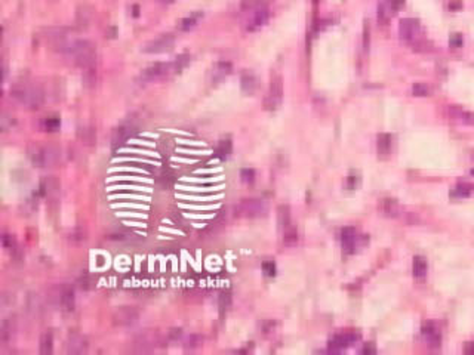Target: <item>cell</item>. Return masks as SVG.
Here are the masks:
<instances>
[{
  "label": "cell",
  "mask_w": 474,
  "mask_h": 355,
  "mask_svg": "<svg viewBox=\"0 0 474 355\" xmlns=\"http://www.w3.org/2000/svg\"><path fill=\"white\" fill-rule=\"evenodd\" d=\"M27 305H28V311L33 313L34 315H37L43 310V300L39 294H30V297L27 300Z\"/></svg>",
  "instance_id": "cell-32"
},
{
  "label": "cell",
  "mask_w": 474,
  "mask_h": 355,
  "mask_svg": "<svg viewBox=\"0 0 474 355\" xmlns=\"http://www.w3.org/2000/svg\"><path fill=\"white\" fill-rule=\"evenodd\" d=\"M109 240L116 241V243H123V244H139L144 241V237L134 232V231H126V230H120V231H113L107 235Z\"/></svg>",
  "instance_id": "cell-11"
},
{
  "label": "cell",
  "mask_w": 474,
  "mask_h": 355,
  "mask_svg": "<svg viewBox=\"0 0 474 355\" xmlns=\"http://www.w3.org/2000/svg\"><path fill=\"white\" fill-rule=\"evenodd\" d=\"M15 123H17L15 117L12 114L6 113V111L2 114V117H0V126H2V130L3 132H9L15 126Z\"/></svg>",
  "instance_id": "cell-37"
},
{
  "label": "cell",
  "mask_w": 474,
  "mask_h": 355,
  "mask_svg": "<svg viewBox=\"0 0 474 355\" xmlns=\"http://www.w3.org/2000/svg\"><path fill=\"white\" fill-rule=\"evenodd\" d=\"M277 221H279V225L282 230H285L291 225V212H289L288 206H280L277 209Z\"/></svg>",
  "instance_id": "cell-33"
},
{
  "label": "cell",
  "mask_w": 474,
  "mask_h": 355,
  "mask_svg": "<svg viewBox=\"0 0 474 355\" xmlns=\"http://www.w3.org/2000/svg\"><path fill=\"white\" fill-rule=\"evenodd\" d=\"M68 238H70V241H73V243H82V241H85V240H86V231H85L82 227H76V228L70 232Z\"/></svg>",
  "instance_id": "cell-42"
},
{
  "label": "cell",
  "mask_w": 474,
  "mask_h": 355,
  "mask_svg": "<svg viewBox=\"0 0 474 355\" xmlns=\"http://www.w3.org/2000/svg\"><path fill=\"white\" fill-rule=\"evenodd\" d=\"M162 2H163V3H172L174 0H162Z\"/></svg>",
  "instance_id": "cell-59"
},
{
  "label": "cell",
  "mask_w": 474,
  "mask_h": 355,
  "mask_svg": "<svg viewBox=\"0 0 474 355\" xmlns=\"http://www.w3.org/2000/svg\"><path fill=\"white\" fill-rule=\"evenodd\" d=\"M266 6V0H242L240 8L245 12H255L259 8Z\"/></svg>",
  "instance_id": "cell-35"
},
{
  "label": "cell",
  "mask_w": 474,
  "mask_h": 355,
  "mask_svg": "<svg viewBox=\"0 0 474 355\" xmlns=\"http://www.w3.org/2000/svg\"><path fill=\"white\" fill-rule=\"evenodd\" d=\"M88 339L85 336L80 334H73L67 339L66 342V352L70 355H77V354H83L88 351Z\"/></svg>",
  "instance_id": "cell-13"
},
{
  "label": "cell",
  "mask_w": 474,
  "mask_h": 355,
  "mask_svg": "<svg viewBox=\"0 0 474 355\" xmlns=\"http://www.w3.org/2000/svg\"><path fill=\"white\" fill-rule=\"evenodd\" d=\"M262 272H264V275H267V277H274L276 275V265H274V262L266 261L264 264H262Z\"/></svg>",
  "instance_id": "cell-46"
},
{
  "label": "cell",
  "mask_w": 474,
  "mask_h": 355,
  "mask_svg": "<svg viewBox=\"0 0 474 355\" xmlns=\"http://www.w3.org/2000/svg\"><path fill=\"white\" fill-rule=\"evenodd\" d=\"M230 73H231V64H230V63H226V61L218 63V64L215 65L214 71H212V80H214V82H220V80H223L224 77H227Z\"/></svg>",
  "instance_id": "cell-26"
},
{
  "label": "cell",
  "mask_w": 474,
  "mask_h": 355,
  "mask_svg": "<svg viewBox=\"0 0 474 355\" xmlns=\"http://www.w3.org/2000/svg\"><path fill=\"white\" fill-rule=\"evenodd\" d=\"M28 157L37 167H47L61 159V149L55 145H33L28 149Z\"/></svg>",
  "instance_id": "cell-3"
},
{
  "label": "cell",
  "mask_w": 474,
  "mask_h": 355,
  "mask_svg": "<svg viewBox=\"0 0 474 355\" xmlns=\"http://www.w3.org/2000/svg\"><path fill=\"white\" fill-rule=\"evenodd\" d=\"M203 343V337L200 334H191L185 340V348L187 349H196Z\"/></svg>",
  "instance_id": "cell-43"
},
{
  "label": "cell",
  "mask_w": 474,
  "mask_h": 355,
  "mask_svg": "<svg viewBox=\"0 0 474 355\" xmlns=\"http://www.w3.org/2000/svg\"><path fill=\"white\" fill-rule=\"evenodd\" d=\"M95 82H96V71H95V67L93 68H88L83 71V83L85 86L88 87H93L95 86Z\"/></svg>",
  "instance_id": "cell-40"
},
{
  "label": "cell",
  "mask_w": 474,
  "mask_h": 355,
  "mask_svg": "<svg viewBox=\"0 0 474 355\" xmlns=\"http://www.w3.org/2000/svg\"><path fill=\"white\" fill-rule=\"evenodd\" d=\"M253 178H255V172L252 169H243L242 170V179L245 182H252Z\"/></svg>",
  "instance_id": "cell-52"
},
{
  "label": "cell",
  "mask_w": 474,
  "mask_h": 355,
  "mask_svg": "<svg viewBox=\"0 0 474 355\" xmlns=\"http://www.w3.org/2000/svg\"><path fill=\"white\" fill-rule=\"evenodd\" d=\"M233 151V142L230 139H224L221 141L217 148H215V156L220 159H227Z\"/></svg>",
  "instance_id": "cell-31"
},
{
  "label": "cell",
  "mask_w": 474,
  "mask_h": 355,
  "mask_svg": "<svg viewBox=\"0 0 474 355\" xmlns=\"http://www.w3.org/2000/svg\"><path fill=\"white\" fill-rule=\"evenodd\" d=\"M171 74V67L166 63H157L154 65H150L139 74V80L144 83L153 82V80H159L165 76Z\"/></svg>",
  "instance_id": "cell-7"
},
{
  "label": "cell",
  "mask_w": 474,
  "mask_h": 355,
  "mask_svg": "<svg viewBox=\"0 0 474 355\" xmlns=\"http://www.w3.org/2000/svg\"><path fill=\"white\" fill-rule=\"evenodd\" d=\"M380 210L383 212V215L388 216V218H397L400 215V208L397 205V201L393 198H384L380 203Z\"/></svg>",
  "instance_id": "cell-18"
},
{
  "label": "cell",
  "mask_w": 474,
  "mask_h": 355,
  "mask_svg": "<svg viewBox=\"0 0 474 355\" xmlns=\"http://www.w3.org/2000/svg\"><path fill=\"white\" fill-rule=\"evenodd\" d=\"M15 332V321L14 318H8L2 323V327H0V340L2 343H6L12 339Z\"/></svg>",
  "instance_id": "cell-23"
},
{
  "label": "cell",
  "mask_w": 474,
  "mask_h": 355,
  "mask_svg": "<svg viewBox=\"0 0 474 355\" xmlns=\"http://www.w3.org/2000/svg\"><path fill=\"white\" fill-rule=\"evenodd\" d=\"M43 129L47 130V132H55L60 126H61V120L60 117H55V116H52V117H46L42 123Z\"/></svg>",
  "instance_id": "cell-38"
},
{
  "label": "cell",
  "mask_w": 474,
  "mask_h": 355,
  "mask_svg": "<svg viewBox=\"0 0 474 355\" xmlns=\"http://www.w3.org/2000/svg\"><path fill=\"white\" fill-rule=\"evenodd\" d=\"M11 96L30 110H39L45 104V92L33 84H15L11 89Z\"/></svg>",
  "instance_id": "cell-2"
},
{
  "label": "cell",
  "mask_w": 474,
  "mask_h": 355,
  "mask_svg": "<svg viewBox=\"0 0 474 355\" xmlns=\"http://www.w3.org/2000/svg\"><path fill=\"white\" fill-rule=\"evenodd\" d=\"M93 17V9L89 6H80L76 12V24L80 28H86L89 22L92 21Z\"/></svg>",
  "instance_id": "cell-19"
},
{
  "label": "cell",
  "mask_w": 474,
  "mask_h": 355,
  "mask_svg": "<svg viewBox=\"0 0 474 355\" xmlns=\"http://www.w3.org/2000/svg\"><path fill=\"white\" fill-rule=\"evenodd\" d=\"M377 146H378V153H380V156H388L390 149H391V136H390V135H387V133H381V135H378Z\"/></svg>",
  "instance_id": "cell-29"
},
{
  "label": "cell",
  "mask_w": 474,
  "mask_h": 355,
  "mask_svg": "<svg viewBox=\"0 0 474 355\" xmlns=\"http://www.w3.org/2000/svg\"><path fill=\"white\" fill-rule=\"evenodd\" d=\"M369 44H371V27H369V22H364V30H363V47L367 50L369 49Z\"/></svg>",
  "instance_id": "cell-47"
},
{
  "label": "cell",
  "mask_w": 474,
  "mask_h": 355,
  "mask_svg": "<svg viewBox=\"0 0 474 355\" xmlns=\"http://www.w3.org/2000/svg\"><path fill=\"white\" fill-rule=\"evenodd\" d=\"M77 138L85 145H93L96 142V130L92 126H82L77 130Z\"/></svg>",
  "instance_id": "cell-20"
},
{
  "label": "cell",
  "mask_w": 474,
  "mask_h": 355,
  "mask_svg": "<svg viewBox=\"0 0 474 355\" xmlns=\"http://www.w3.org/2000/svg\"><path fill=\"white\" fill-rule=\"evenodd\" d=\"M190 60H191V57H190L188 54H182V55L177 57V58L169 64V67H171V74L181 73V71H182V70L190 64Z\"/></svg>",
  "instance_id": "cell-25"
},
{
  "label": "cell",
  "mask_w": 474,
  "mask_h": 355,
  "mask_svg": "<svg viewBox=\"0 0 474 355\" xmlns=\"http://www.w3.org/2000/svg\"><path fill=\"white\" fill-rule=\"evenodd\" d=\"M174 43H175V37L172 34H162L160 37H157V39L151 40L150 43H147L144 47V52L145 54H162V52H166V50L172 49Z\"/></svg>",
  "instance_id": "cell-6"
},
{
  "label": "cell",
  "mask_w": 474,
  "mask_h": 355,
  "mask_svg": "<svg viewBox=\"0 0 474 355\" xmlns=\"http://www.w3.org/2000/svg\"><path fill=\"white\" fill-rule=\"evenodd\" d=\"M54 348V337L50 333H45L40 337V354H50Z\"/></svg>",
  "instance_id": "cell-36"
},
{
  "label": "cell",
  "mask_w": 474,
  "mask_h": 355,
  "mask_svg": "<svg viewBox=\"0 0 474 355\" xmlns=\"http://www.w3.org/2000/svg\"><path fill=\"white\" fill-rule=\"evenodd\" d=\"M2 241H3V247H5V249H14V240H12V237H11V235L3 234Z\"/></svg>",
  "instance_id": "cell-53"
},
{
  "label": "cell",
  "mask_w": 474,
  "mask_h": 355,
  "mask_svg": "<svg viewBox=\"0 0 474 355\" xmlns=\"http://www.w3.org/2000/svg\"><path fill=\"white\" fill-rule=\"evenodd\" d=\"M269 18H270V11H269V8L267 6H264V8H259V9H256L255 12H252V18L249 20V22H248V30L249 31H255V30H258V28H261L262 25H264L267 21H269Z\"/></svg>",
  "instance_id": "cell-15"
},
{
  "label": "cell",
  "mask_w": 474,
  "mask_h": 355,
  "mask_svg": "<svg viewBox=\"0 0 474 355\" xmlns=\"http://www.w3.org/2000/svg\"><path fill=\"white\" fill-rule=\"evenodd\" d=\"M60 307L66 313H70L74 308V290L68 284L60 287Z\"/></svg>",
  "instance_id": "cell-14"
},
{
  "label": "cell",
  "mask_w": 474,
  "mask_h": 355,
  "mask_svg": "<svg viewBox=\"0 0 474 355\" xmlns=\"http://www.w3.org/2000/svg\"><path fill=\"white\" fill-rule=\"evenodd\" d=\"M421 332H423V334L429 339L430 336H433V334H436L437 333V330H436V326L433 324V323H426L424 326H423V329H421Z\"/></svg>",
  "instance_id": "cell-49"
},
{
  "label": "cell",
  "mask_w": 474,
  "mask_h": 355,
  "mask_svg": "<svg viewBox=\"0 0 474 355\" xmlns=\"http://www.w3.org/2000/svg\"><path fill=\"white\" fill-rule=\"evenodd\" d=\"M341 241H342V247L347 251H351L356 247V241H357L354 230L353 228H344L342 232H341Z\"/></svg>",
  "instance_id": "cell-24"
},
{
  "label": "cell",
  "mask_w": 474,
  "mask_h": 355,
  "mask_svg": "<svg viewBox=\"0 0 474 355\" xmlns=\"http://www.w3.org/2000/svg\"><path fill=\"white\" fill-rule=\"evenodd\" d=\"M462 8V0H451L449 2V9L451 11H458Z\"/></svg>",
  "instance_id": "cell-56"
},
{
  "label": "cell",
  "mask_w": 474,
  "mask_h": 355,
  "mask_svg": "<svg viewBox=\"0 0 474 355\" xmlns=\"http://www.w3.org/2000/svg\"><path fill=\"white\" fill-rule=\"evenodd\" d=\"M230 305H231V296L228 293L221 294V297H220V311L221 313L227 311L230 308Z\"/></svg>",
  "instance_id": "cell-48"
},
{
  "label": "cell",
  "mask_w": 474,
  "mask_h": 355,
  "mask_svg": "<svg viewBox=\"0 0 474 355\" xmlns=\"http://www.w3.org/2000/svg\"><path fill=\"white\" fill-rule=\"evenodd\" d=\"M388 5L391 6L393 11H397L405 5V0H388Z\"/></svg>",
  "instance_id": "cell-55"
},
{
  "label": "cell",
  "mask_w": 474,
  "mask_h": 355,
  "mask_svg": "<svg viewBox=\"0 0 474 355\" xmlns=\"http://www.w3.org/2000/svg\"><path fill=\"white\" fill-rule=\"evenodd\" d=\"M39 195L57 198L60 195V182L55 176H46L42 179L39 187Z\"/></svg>",
  "instance_id": "cell-12"
},
{
  "label": "cell",
  "mask_w": 474,
  "mask_h": 355,
  "mask_svg": "<svg viewBox=\"0 0 474 355\" xmlns=\"http://www.w3.org/2000/svg\"><path fill=\"white\" fill-rule=\"evenodd\" d=\"M45 39H46V42H49L52 46H54V49H57L61 43L68 40L67 39V30L63 28V27H52V28L46 30Z\"/></svg>",
  "instance_id": "cell-17"
},
{
  "label": "cell",
  "mask_w": 474,
  "mask_h": 355,
  "mask_svg": "<svg viewBox=\"0 0 474 355\" xmlns=\"http://www.w3.org/2000/svg\"><path fill=\"white\" fill-rule=\"evenodd\" d=\"M390 11H393L391 9V6H385L384 3H381L380 5V8H378V21L381 22V24H387L388 21H390V17H391V12Z\"/></svg>",
  "instance_id": "cell-41"
},
{
  "label": "cell",
  "mask_w": 474,
  "mask_h": 355,
  "mask_svg": "<svg viewBox=\"0 0 474 355\" xmlns=\"http://www.w3.org/2000/svg\"><path fill=\"white\" fill-rule=\"evenodd\" d=\"M462 114H464V110H462L461 107H458V105H449V107H448V116H449L451 119H453V120H461Z\"/></svg>",
  "instance_id": "cell-45"
},
{
  "label": "cell",
  "mask_w": 474,
  "mask_h": 355,
  "mask_svg": "<svg viewBox=\"0 0 474 355\" xmlns=\"http://www.w3.org/2000/svg\"><path fill=\"white\" fill-rule=\"evenodd\" d=\"M202 17H203V14H202V12H193L191 15H188V17H185V18H182V20L180 21L178 28H180L181 31H187V30L193 28V27L199 22V20H200Z\"/></svg>",
  "instance_id": "cell-27"
},
{
  "label": "cell",
  "mask_w": 474,
  "mask_h": 355,
  "mask_svg": "<svg viewBox=\"0 0 474 355\" xmlns=\"http://www.w3.org/2000/svg\"><path fill=\"white\" fill-rule=\"evenodd\" d=\"M360 339V336L357 333H345V334H338L335 336L331 342H329V349L331 351H341L347 346H350L351 343L357 342Z\"/></svg>",
  "instance_id": "cell-16"
},
{
  "label": "cell",
  "mask_w": 474,
  "mask_h": 355,
  "mask_svg": "<svg viewBox=\"0 0 474 355\" xmlns=\"http://www.w3.org/2000/svg\"><path fill=\"white\" fill-rule=\"evenodd\" d=\"M57 52L63 54L67 58H71L76 65L82 70L93 68L96 63V49L88 40H66L57 49Z\"/></svg>",
  "instance_id": "cell-1"
},
{
  "label": "cell",
  "mask_w": 474,
  "mask_h": 355,
  "mask_svg": "<svg viewBox=\"0 0 474 355\" xmlns=\"http://www.w3.org/2000/svg\"><path fill=\"white\" fill-rule=\"evenodd\" d=\"M175 179H177V176L171 169H163V170H160L159 173L156 175L157 184H159L160 187H163V188H171L175 184Z\"/></svg>",
  "instance_id": "cell-22"
},
{
  "label": "cell",
  "mask_w": 474,
  "mask_h": 355,
  "mask_svg": "<svg viewBox=\"0 0 474 355\" xmlns=\"http://www.w3.org/2000/svg\"><path fill=\"white\" fill-rule=\"evenodd\" d=\"M418 33H419V22L416 20L405 18V20L400 21V24H399V34H400L402 39L409 40V42H415Z\"/></svg>",
  "instance_id": "cell-10"
},
{
  "label": "cell",
  "mask_w": 474,
  "mask_h": 355,
  "mask_svg": "<svg viewBox=\"0 0 474 355\" xmlns=\"http://www.w3.org/2000/svg\"><path fill=\"white\" fill-rule=\"evenodd\" d=\"M464 354H467V355H474V342H467L465 345H464Z\"/></svg>",
  "instance_id": "cell-57"
},
{
  "label": "cell",
  "mask_w": 474,
  "mask_h": 355,
  "mask_svg": "<svg viewBox=\"0 0 474 355\" xmlns=\"http://www.w3.org/2000/svg\"><path fill=\"white\" fill-rule=\"evenodd\" d=\"M181 336H182V330L181 329H171L168 332V339L171 342H177L178 339H181Z\"/></svg>",
  "instance_id": "cell-50"
},
{
  "label": "cell",
  "mask_w": 474,
  "mask_h": 355,
  "mask_svg": "<svg viewBox=\"0 0 474 355\" xmlns=\"http://www.w3.org/2000/svg\"><path fill=\"white\" fill-rule=\"evenodd\" d=\"M412 92H413L415 96H427L429 92H430V89L424 83H415L413 87H412Z\"/></svg>",
  "instance_id": "cell-44"
},
{
  "label": "cell",
  "mask_w": 474,
  "mask_h": 355,
  "mask_svg": "<svg viewBox=\"0 0 474 355\" xmlns=\"http://www.w3.org/2000/svg\"><path fill=\"white\" fill-rule=\"evenodd\" d=\"M283 232H285V237H283L285 244L291 246V244H295V243H296V240H298V234H296V230H295L292 225H289L288 228H285V230H283Z\"/></svg>",
  "instance_id": "cell-39"
},
{
  "label": "cell",
  "mask_w": 474,
  "mask_h": 355,
  "mask_svg": "<svg viewBox=\"0 0 474 355\" xmlns=\"http://www.w3.org/2000/svg\"><path fill=\"white\" fill-rule=\"evenodd\" d=\"M451 47H461L462 46V36L461 34H452L449 40Z\"/></svg>",
  "instance_id": "cell-51"
},
{
  "label": "cell",
  "mask_w": 474,
  "mask_h": 355,
  "mask_svg": "<svg viewBox=\"0 0 474 355\" xmlns=\"http://www.w3.org/2000/svg\"><path fill=\"white\" fill-rule=\"evenodd\" d=\"M412 271H413V275L416 278H423L427 274V261L423 256H415Z\"/></svg>",
  "instance_id": "cell-28"
},
{
  "label": "cell",
  "mask_w": 474,
  "mask_h": 355,
  "mask_svg": "<svg viewBox=\"0 0 474 355\" xmlns=\"http://www.w3.org/2000/svg\"><path fill=\"white\" fill-rule=\"evenodd\" d=\"M266 212V203L258 198H245L236 206V215L243 218H261Z\"/></svg>",
  "instance_id": "cell-4"
},
{
  "label": "cell",
  "mask_w": 474,
  "mask_h": 355,
  "mask_svg": "<svg viewBox=\"0 0 474 355\" xmlns=\"http://www.w3.org/2000/svg\"><path fill=\"white\" fill-rule=\"evenodd\" d=\"M473 189H474V185H473V184L461 182V184H458V185L452 189L451 195H452V197H467V195H470V194L473 192Z\"/></svg>",
  "instance_id": "cell-34"
},
{
  "label": "cell",
  "mask_w": 474,
  "mask_h": 355,
  "mask_svg": "<svg viewBox=\"0 0 474 355\" xmlns=\"http://www.w3.org/2000/svg\"><path fill=\"white\" fill-rule=\"evenodd\" d=\"M139 318V314L135 308L132 307H122L119 308L114 315H113V321L116 326L119 327H129V326H134Z\"/></svg>",
  "instance_id": "cell-8"
},
{
  "label": "cell",
  "mask_w": 474,
  "mask_h": 355,
  "mask_svg": "<svg viewBox=\"0 0 474 355\" xmlns=\"http://www.w3.org/2000/svg\"><path fill=\"white\" fill-rule=\"evenodd\" d=\"M240 86L245 93L252 95L258 89V79L252 73H245L240 79Z\"/></svg>",
  "instance_id": "cell-21"
},
{
  "label": "cell",
  "mask_w": 474,
  "mask_h": 355,
  "mask_svg": "<svg viewBox=\"0 0 474 355\" xmlns=\"http://www.w3.org/2000/svg\"><path fill=\"white\" fill-rule=\"evenodd\" d=\"M282 98H283V82H282L280 76H274L271 79L270 92L264 98V108L269 111L277 110L282 103Z\"/></svg>",
  "instance_id": "cell-5"
},
{
  "label": "cell",
  "mask_w": 474,
  "mask_h": 355,
  "mask_svg": "<svg viewBox=\"0 0 474 355\" xmlns=\"http://www.w3.org/2000/svg\"><path fill=\"white\" fill-rule=\"evenodd\" d=\"M76 286L83 290V292H88V290H92L95 287V278L89 274V272H83L77 280H76Z\"/></svg>",
  "instance_id": "cell-30"
},
{
  "label": "cell",
  "mask_w": 474,
  "mask_h": 355,
  "mask_svg": "<svg viewBox=\"0 0 474 355\" xmlns=\"http://www.w3.org/2000/svg\"><path fill=\"white\" fill-rule=\"evenodd\" d=\"M347 185H348V188H351V189H353V188L356 187V178H354V176H350V178H348V184H347Z\"/></svg>",
  "instance_id": "cell-58"
},
{
  "label": "cell",
  "mask_w": 474,
  "mask_h": 355,
  "mask_svg": "<svg viewBox=\"0 0 474 355\" xmlns=\"http://www.w3.org/2000/svg\"><path fill=\"white\" fill-rule=\"evenodd\" d=\"M136 132V126L134 125V123H131V122H128V123H123V125H120L116 130H114V133H113V136H112V145L113 146H120V145H123L134 133Z\"/></svg>",
  "instance_id": "cell-9"
},
{
  "label": "cell",
  "mask_w": 474,
  "mask_h": 355,
  "mask_svg": "<svg viewBox=\"0 0 474 355\" xmlns=\"http://www.w3.org/2000/svg\"><path fill=\"white\" fill-rule=\"evenodd\" d=\"M471 175H474V169H473V170H471Z\"/></svg>",
  "instance_id": "cell-60"
},
{
  "label": "cell",
  "mask_w": 474,
  "mask_h": 355,
  "mask_svg": "<svg viewBox=\"0 0 474 355\" xmlns=\"http://www.w3.org/2000/svg\"><path fill=\"white\" fill-rule=\"evenodd\" d=\"M377 352V348H375V345H372L371 342L369 343H366L363 348H361V354H367V355H369V354H375Z\"/></svg>",
  "instance_id": "cell-54"
}]
</instances>
